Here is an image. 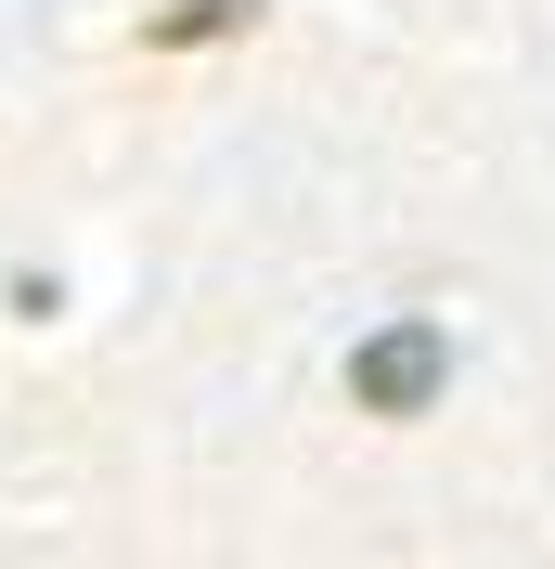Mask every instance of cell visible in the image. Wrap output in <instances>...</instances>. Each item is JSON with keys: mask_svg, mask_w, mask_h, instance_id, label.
I'll list each match as a JSON object with an SVG mask.
<instances>
[{"mask_svg": "<svg viewBox=\"0 0 555 569\" xmlns=\"http://www.w3.org/2000/svg\"><path fill=\"white\" fill-rule=\"evenodd\" d=\"M440 389H452V337L440 323H387V337L349 350V401L362 415H426Z\"/></svg>", "mask_w": 555, "mask_h": 569, "instance_id": "cell-1", "label": "cell"}, {"mask_svg": "<svg viewBox=\"0 0 555 569\" xmlns=\"http://www.w3.org/2000/svg\"><path fill=\"white\" fill-rule=\"evenodd\" d=\"M245 13H259V0H169V13H155L142 39H155V52H194V39H233Z\"/></svg>", "mask_w": 555, "mask_h": 569, "instance_id": "cell-2", "label": "cell"}]
</instances>
